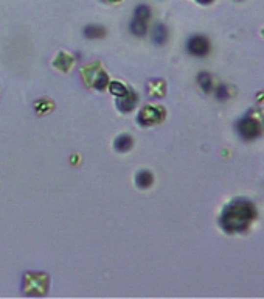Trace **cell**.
<instances>
[{
  "mask_svg": "<svg viewBox=\"0 0 264 299\" xmlns=\"http://www.w3.org/2000/svg\"><path fill=\"white\" fill-rule=\"evenodd\" d=\"M252 217V207L247 203H235L224 214V226L230 231L241 229Z\"/></svg>",
  "mask_w": 264,
  "mask_h": 299,
  "instance_id": "1",
  "label": "cell"
},
{
  "mask_svg": "<svg viewBox=\"0 0 264 299\" xmlns=\"http://www.w3.org/2000/svg\"><path fill=\"white\" fill-rule=\"evenodd\" d=\"M208 49H210V45L204 36H191L187 42V50L193 56H205Z\"/></svg>",
  "mask_w": 264,
  "mask_h": 299,
  "instance_id": "2",
  "label": "cell"
},
{
  "mask_svg": "<svg viewBox=\"0 0 264 299\" xmlns=\"http://www.w3.org/2000/svg\"><path fill=\"white\" fill-rule=\"evenodd\" d=\"M163 119V112L159 108H152V106H146L143 108L142 112L139 114V122L143 125V126H148V125H152V123H157Z\"/></svg>",
  "mask_w": 264,
  "mask_h": 299,
  "instance_id": "3",
  "label": "cell"
},
{
  "mask_svg": "<svg viewBox=\"0 0 264 299\" xmlns=\"http://www.w3.org/2000/svg\"><path fill=\"white\" fill-rule=\"evenodd\" d=\"M135 105H137V95H135V92L131 89H127L123 95L118 97V108H120L123 112L132 111Z\"/></svg>",
  "mask_w": 264,
  "mask_h": 299,
  "instance_id": "4",
  "label": "cell"
},
{
  "mask_svg": "<svg viewBox=\"0 0 264 299\" xmlns=\"http://www.w3.org/2000/svg\"><path fill=\"white\" fill-rule=\"evenodd\" d=\"M238 130L245 139H252L258 134V123L252 119H245L238 125Z\"/></svg>",
  "mask_w": 264,
  "mask_h": 299,
  "instance_id": "5",
  "label": "cell"
},
{
  "mask_svg": "<svg viewBox=\"0 0 264 299\" xmlns=\"http://www.w3.org/2000/svg\"><path fill=\"white\" fill-rule=\"evenodd\" d=\"M167 38H168V31H167V27L165 25L157 24L156 27H154V30H152V41H154V44H157V45L165 44Z\"/></svg>",
  "mask_w": 264,
  "mask_h": 299,
  "instance_id": "6",
  "label": "cell"
},
{
  "mask_svg": "<svg viewBox=\"0 0 264 299\" xmlns=\"http://www.w3.org/2000/svg\"><path fill=\"white\" fill-rule=\"evenodd\" d=\"M129 30L134 36H144L148 31V22L146 21H142V19H132L131 25H129Z\"/></svg>",
  "mask_w": 264,
  "mask_h": 299,
  "instance_id": "7",
  "label": "cell"
},
{
  "mask_svg": "<svg viewBox=\"0 0 264 299\" xmlns=\"http://www.w3.org/2000/svg\"><path fill=\"white\" fill-rule=\"evenodd\" d=\"M104 28L103 27H98V25H89L84 28V36L89 39H98V38H103L104 36Z\"/></svg>",
  "mask_w": 264,
  "mask_h": 299,
  "instance_id": "8",
  "label": "cell"
},
{
  "mask_svg": "<svg viewBox=\"0 0 264 299\" xmlns=\"http://www.w3.org/2000/svg\"><path fill=\"white\" fill-rule=\"evenodd\" d=\"M131 147H132V137L127 134L120 136V137L115 140V148L118 151H127V150H131Z\"/></svg>",
  "mask_w": 264,
  "mask_h": 299,
  "instance_id": "9",
  "label": "cell"
},
{
  "mask_svg": "<svg viewBox=\"0 0 264 299\" xmlns=\"http://www.w3.org/2000/svg\"><path fill=\"white\" fill-rule=\"evenodd\" d=\"M137 184L139 187L142 189H146L152 184V175H151V171H146V170H143L140 171V173L137 175Z\"/></svg>",
  "mask_w": 264,
  "mask_h": 299,
  "instance_id": "10",
  "label": "cell"
},
{
  "mask_svg": "<svg viewBox=\"0 0 264 299\" xmlns=\"http://www.w3.org/2000/svg\"><path fill=\"white\" fill-rule=\"evenodd\" d=\"M135 19H142V21H149L151 17V10L148 5H139L137 8H135V14H134Z\"/></svg>",
  "mask_w": 264,
  "mask_h": 299,
  "instance_id": "11",
  "label": "cell"
},
{
  "mask_svg": "<svg viewBox=\"0 0 264 299\" xmlns=\"http://www.w3.org/2000/svg\"><path fill=\"white\" fill-rule=\"evenodd\" d=\"M126 90H127V87H124L121 83H112V84H111V92L115 94L117 97L123 95V94L126 92Z\"/></svg>",
  "mask_w": 264,
  "mask_h": 299,
  "instance_id": "12",
  "label": "cell"
},
{
  "mask_svg": "<svg viewBox=\"0 0 264 299\" xmlns=\"http://www.w3.org/2000/svg\"><path fill=\"white\" fill-rule=\"evenodd\" d=\"M199 83H201V86H202L204 90H210V87H212L210 77H208L207 74H201V75H199Z\"/></svg>",
  "mask_w": 264,
  "mask_h": 299,
  "instance_id": "13",
  "label": "cell"
},
{
  "mask_svg": "<svg viewBox=\"0 0 264 299\" xmlns=\"http://www.w3.org/2000/svg\"><path fill=\"white\" fill-rule=\"evenodd\" d=\"M227 95V92H225V89H224V86L221 87V89H217V97L219 98H224Z\"/></svg>",
  "mask_w": 264,
  "mask_h": 299,
  "instance_id": "14",
  "label": "cell"
},
{
  "mask_svg": "<svg viewBox=\"0 0 264 299\" xmlns=\"http://www.w3.org/2000/svg\"><path fill=\"white\" fill-rule=\"evenodd\" d=\"M199 3H210V2H213V0H197Z\"/></svg>",
  "mask_w": 264,
  "mask_h": 299,
  "instance_id": "15",
  "label": "cell"
},
{
  "mask_svg": "<svg viewBox=\"0 0 264 299\" xmlns=\"http://www.w3.org/2000/svg\"><path fill=\"white\" fill-rule=\"evenodd\" d=\"M106 2H120V0H106Z\"/></svg>",
  "mask_w": 264,
  "mask_h": 299,
  "instance_id": "16",
  "label": "cell"
}]
</instances>
